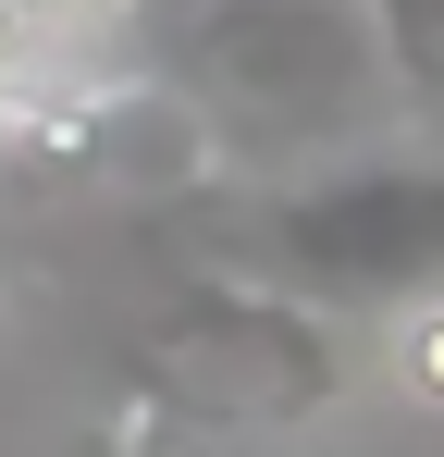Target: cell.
<instances>
[{
	"mask_svg": "<svg viewBox=\"0 0 444 457\" xmlns=\"http://www.w3.org/2000/svg\"><path fill=\"white\" fill-rule=\"evenodd\" d=\"M37 12H62V25H99V12H111V0H37Z\"/></svg>",
	"mask_w": 444,
	"mask_h": 457,
	"instance_id": "cell-7",
	"label": "cell"
},
{
	"mask_svg": "<svg viewBox=\"0 0 444 457\" xmlns=\"http://www.w3.org/2000/svg\"><path fill=\"white\" fill-rule=\"evenodd\" d=\"M370 383L358 334L321 309L234 285V272H185L173 309L124 346V420L86 457H259L321 433Z\"/></svg>",
	"mask_w": 444,
	"mask_h": 457,
	"instance_id": "cell-2",
	"label": "cell"
},
{
	"mask_svg": "<svg viewBox=\"0 0 444 457\" xmlns=\"http://www.w3.org/2000/svg\"><path fill=\"white\" fill-rule=\"evenodd\" d=\"M160 99L185 112L198 173H234V186L370 161L407 124L370 0H185L160 25Z\"/></svg>",
	"mask_w": 444,
	"mask_h": 457,
	"instance_id": "cell-1",
	"label": "cell"
},
{
	"mask_svg": "<svg viewBox=\"0 0 444 457\" xmlns=\"http://www.w3.org/2000/svg\"><path fill=\"white\" fill-rule=\"evenodd\" d=\"M185 247H198V272L272 285L358 334V321L444 297V161L370 149L333 173H296V186H234L185 223Z\"/></svg>",
	"mask_w": 444,
	"mask_h": 457,
	"instance_id": "cell-3",
	"label": "cell"
},
{
	"mask_svg": "<svg viewBox=\"0 0 444 457\" xmlns=\"http://www.w3.org/2000/svg\"><path fill=\"white\" fill-rule=\"evenodd\" d=\"M124 112V75L86 62V25L37 12V0H0V161H74L99 149V124Z\"/></svg>",
	"mask_w": 444,
	"mask_h": 457,
	"instance_id": "cell-4",
	"label": "cell"
},
{
	"mask_svg": "<svg viewBox=\"0 0 444 457\" xmlns=\"http://www.w3.org/2000/svg\"><path fill=\"white\" fill-rule=\"evenodd\" d=\"M370 383H395L407 408H432V420H444V297L382 321V346H370Z\"/></svg>",
	"mask_w": 444,
	"mask_h": 457,
	"instance_id": "cell-6",
	"label": "cell"
},
{
	"mask_svg": "<svg viewBox=\"0 0 444 457\" xmlns=\"http://www.w3.org/2000/svg\"><path fill=\"white\" fill-rule=\"evenodd\" d=\"M370 37H382V75H395V112L444 124V0H370Z\"/></svg>",
	"mask_w": 444,
	"mask_h": 457,
	"instance_id": "cell-5",
	"label": "cell"
}]
</instances>
